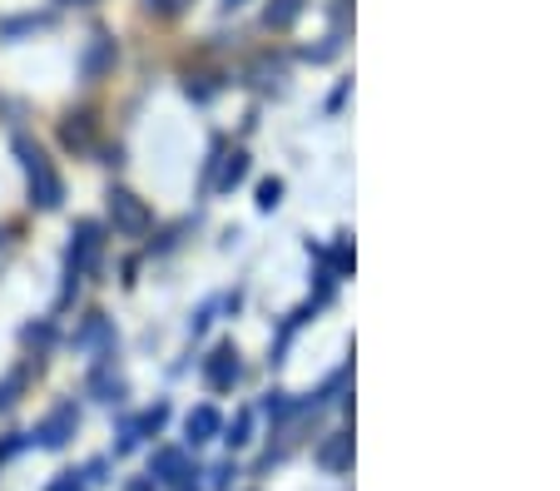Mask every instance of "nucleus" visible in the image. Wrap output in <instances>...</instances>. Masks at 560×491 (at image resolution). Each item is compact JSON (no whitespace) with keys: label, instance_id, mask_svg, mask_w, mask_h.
<instances>
[{"label":"nucleus","instance_id":"f257e3e1","mask_svg":"<svg viewBox=\"0 0 560 491\" xmlns=\"http://www.w3.org/2000/svg\"><path fill=\"white\" fill-rule=\"evenodd\" d=\"M15 154H21V169H25V179H31V209H60L65 184H60V174L50 169L40 144H31V139L21 135L15 139Z\"/></svg>","mask_w":560,"mask_h":491},{"label":"nucleus","instance_id":"7ed1b4c3","mask_svg":"<svg viewBox=\"0 0 560 491\" xmlns=\"http://www.w3.org/2000/svg\"><path fill=\"white\" fill-rule=\"evenodd\" d=\"M115 65V45H109V35H95V45L85 50V80H100Z\"/></svg>","mask_w":560,"mask_h":491},{"label":"nucleus","instance_id":"f03ea898","mask_svg":"<svg viewBox=\"0 0 560 491\" xmlns=\"http://www.w3.org/2000/svg\"><path fill=\"white\" fill-rule=\"evenodd\" d=\"M109 214H115V224L125 229V234H144V224H149V214H144V203L135 199V194H109Z\"/></svg>","mask_w":560,"mask_h":491}]
</instances>
